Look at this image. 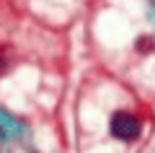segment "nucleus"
Here are the masks:
<instances>
[{"label": "nucleus", "instance_id": "nucleus-1", "mask_svg": "<svg viewBox=\"0 0 155 153\" xmlns=\"http://www.w3.org/2000/svg\"><path fill=\"white\" fill-rule=\"evenodd\" d=\"M140 132H142V125H140V120L134 114H129V112H116L114 117H111V135L116 137V140H134V137H140Z\"/></svg>", "mask_w": 155, "mask_h": 153}, {"label": "nucleus", "instance_id": "nucleus-3", "mask_svg": "<svg viewBox=\"0 0 155 153\" xmlns=\"http://www.w3.org/2000/svg\"><path fill=\"white\" fill-rule=\"evenodd\" d=\"M5 68H8V60H5V52L0 49V75L5 73Z\"/></svg>", "mask_w": 155, "mask_h": 153}, {"label": "nucleus", "instance_id": "nucleus-2", "mask_svg": "<svg viewBox=\"0 0 155 153\" xmlns=\"http://www.w3.org/2000/svg\"><path fill=\"white\" fill-rule=\"evenodd\" d=\"M150 47H153V39H137V49L140 52H150Z\"/></svg>", "mask_w": 155, "mask_h": 153}]
</instances>
